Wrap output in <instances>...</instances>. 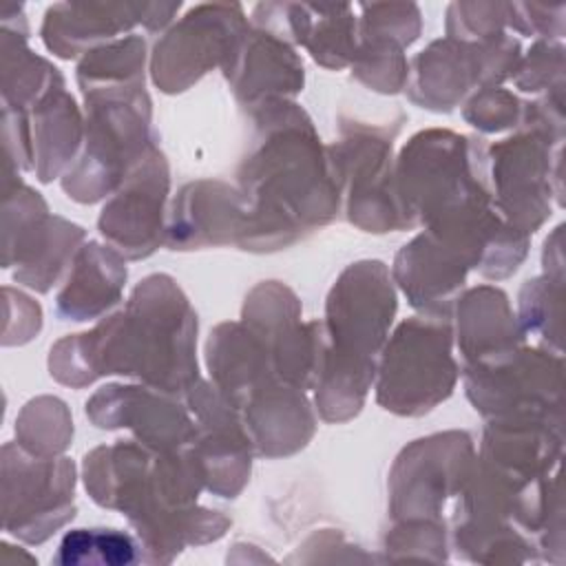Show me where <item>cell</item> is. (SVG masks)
Here are the masks:
<instances>
[{"label":"cell","instance_id":"1","mask_svg":"<svg viewBox=\"0 0 566 566\" xmlns=\"http://www.w3.org/2000/svg\"><path fill=\"white\" fill-rule=\"evenodd\" d=\"M197 321L166 276L146 279L126 312L91 334L60 340L51 349V374L84 385L102 374H137L164 391L190 389L197 380L192 354Z\"/></svg>","mask_w":566,"mask_h":566},{"label":"cell","instance_id":"2","mask_svg":"<svg viewBox=\"0 0 566 566\" xmlns=\"http://www.w3.org/2000/svg\"><path fill=\"white\" fill-rule=\"evenodd\" d=\"M270 113L276 126H265L268 135L241 177L248 208L237 241L254 250L294 241L329 221L338 206L336 170H329L310 122L294 104Z\"/></svg>","mask_w":566,"mask_h":566},{"label":"cell","instance_id":"3","mask_svg":"<svg viewBox=\"0 0 566 566\" xmlns=\"http://www.w3.org/2000/svg\"><path fill=\"white\" fill-rule=\"evenodd\" d=\"M396 312L382 263L343 272L327 303L329 343L318 347V405L327 420L354 416L374 378V360Z\"/></svg>","mask_w":566,"mask_h":566},{"label":"cell","instance_id":"4","mask_svg":"<svg viewBox=\"0 0 566 566\" xmlns=\"http://www.w3.org/2000/svg\"><path fill=\"white\" fill-rule=\"evenodd\" d=\"M91 111L86 148L69 170L64 188L80 201H95L144 161L155 148L148 135L150 104L142 86L102 88L84 93Z\"/></svg>","mask_w":566,"mask_h":566},{"label":"cell","instance_id":"5","mask_svg":"<svg viewBox=\"0 0 566 566\" xmlns=\"http://www.w3.org/2000/svg\"><path fill=\"white\" fill-rule=\"evenodd\" d=\"M455 376L449 327L413 318L402 323L387 345L378 400L396 413H424L451 394Z\"/></svg>","mask_w":566,"mask_h":566},{"label":"cell","instance_id":"6","mask_svg":"<svg viewBox=\"0 0 566 566\" xmlns=\"http://www.w3.org/2000/svg\"><path fill=\"white\" fill-rule=\"evenodd\" d=\"M18 480L4 473V526L27 542H44L57 526L73 517V464L66 458L35 460L18 453Z\"/></svg>","mask_w":566,"mask_h":566},{"label":"cell","instance_id":"7","mask_svg":"<svg viewBox=\"0 0 566 566\" xmlns=\"http://www.w3.org/2000/svg\"><path fill=\"white\" fill-rule=\"evenodd\" d=\"M166 192V159L157 148H150L99 217V230L115 250L128 259H139L157 248Z\"/></svg>","mask_w":566,"mask_h":566},{"label":"cell","instance_id":"8","mask_svg":"<svg viewBox=\"0 0 566 566\" xmlns=\"http://www.w3.org/2000/svg\"><path fill=\"white\" fill-rule=\"evenodd\" d=\"M544 135L506 139L493 146V186L502 214L522 232H533L548 214V155Z\"/></svg>","mask_w":566,"mask_h":566},{"label":"cell","instance_id":"9","mask_svg":"<svg viewBox=\"0 0 566 566\" xmlns=\"http://www.w3.org/2000/svg\"><path fill=\"white\" fill-rule=\"evenodd\" d=\"M239 24L237 18H199V11H192L190 20L186 18L179 29L157 44L153 57L155 82L164 91H184L217 60L232 55L239 44Z\"/></svg>","mask_w":566,"mask_h":566},{"label":"cell","instance_id":"10","mask_svg":"<svg viewBox=\"0 0 566 566\" xmlns=\"http://www.w3.org/2000/svg\"><path fill=\"white\" fill-rule=\"evenodd\" d=\"M467 268L469 263L458 252L444 248L431 234H422L402 248L394 272L416 307L433 310L453 301L464 283Z\"/></svg>","mask_w":566,"mask_h":566},{"label":"cell","instance_id":"11","mask_svg":"<svg viewBox=\"0 0 566 566\" xmlns=\"http://www.w3.org/2000/svg\"><path fill=\"white\" fill-rule=\"evenodd\" d=\"M517 340L520 332L500 290L480 287L462 298L460 347L469 367L495 363L517 352Z\"/></svg>","mask_w":566,"mask_h":566},{"label":"cell","instance_id":"12","mask_svg":"<svg viewBox=\"0 0 566 566\" xmlns=\"http://www.w3.org/2000/svg\"><path fill=\"white\" fill-rule=\"evenodd\" d=\"M126 281V268L113 250L97 243H88L77 252L75 268L57 294L60 316L73 321H86L102 314L117 303L122 285Z\"/></svg>","mask_w":566,"mask_h":566},{"label":"cell","instance_id":"13","mask_svg":"<svg viewBox=\"0 0 566 566\" xmlns=\"http://www.w3.org/2000/svg\"><path fill=\"white\" fill-rule=\"evenodd\" d=\"M230 57L234 60L226 66L228 80L232 77L234 91L248 99H259L268 93H296L303 86V66L294 53L274 38L239 40Z\"/></svg>","mask_w":566,"mask_h":566},{"label":"cell","instance_id":"14","mask_svg":"<svg viewBox=\"0 0 566 566\" xmlns=\"http://www.w3.org/2000/svg\"><path fill=\"white\" fill-rule=\"evenodd\" d=\"M478 77L467 51H453L451 42H438L416 60L413 99L436 111H449Z\"/></svg>","mask_w":566,"mask_h":566},{"label":"cell","instance_id":"15","mask_svg":"<svg viewBox=\"0 0 566 566\" xmlns=\"http://www.w3.org/2000/svg\"><path fill=\"white\" fill-rule=\"evenodd\" d=\"M139 559V546L117 528H75L60 542L57 564H130Z\"/></svg>","mask_w":566,"mask_h":566},{"label":"cell","instance_id":"16","mask_svg":"<svg viewBox=\"0 0 566 566\" xmlns=\"http://www.w3.org/2000/svg\"><path fill=\"white\" fill-rule=\"evenodd\" d=\"M517 102L511 93L504 91H484L475 95L467 108V119L482 130H500L517 119Z\"/></svg>","mask_w":566,"mask_h":566}]
</instances>
